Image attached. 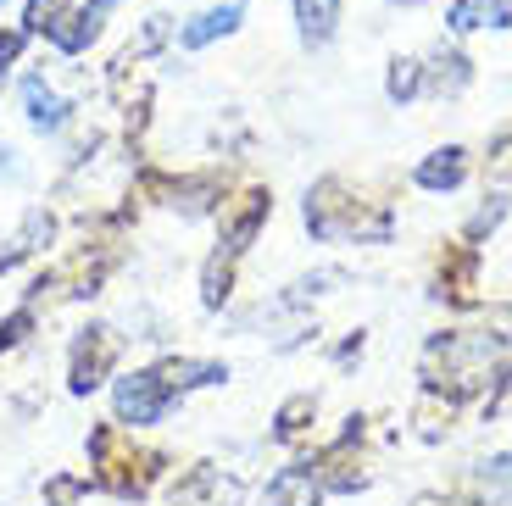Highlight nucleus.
I'll return each mask as SVG.
<instances>
[{"label": "nucleus", "mask_w": 512, "mask_h": 506, "mask_svg": "<svg viewBox=\"0 0 512 506\" xmlns=\"http://www.w3.org/2000/svg\"><path fill=\"white\" fill-rule=\"evenodd\" d=\"M496 351H501V340H490V334H440L429 345V362H423L429 390H451V395L485 390L490 367H496Z\"/></svg>", "instance_id": "f257e3e1"}, {"label": "nucleus", "mask_w": 512, "mask_h": 506, "mask_svg": "<svg viewBox=\"0 0 512 506\" xmlns=\"http://www.w3.org/2000/svg\"><path fill=\"white\" fill-rule=\"evenodd\" d=\"M307 228L318 240H390V217L351 201L340 178H323L307 195Z\"/></svg>", "instance_id": "f03ea898"}, {"label": "nucleus", "mask_w": 512, "mask_h": 506, "mask_svg": "<svg viewBox=\"0 0 512 506\" xmlns=\"http://www.w3.org/2000/svg\"><path fill=\"white\" fill-rule=\"evenodd\" d=\"M112 401H117V423H134V429H145V423H156V418L167 412L173 390H167V379L156 373V367H145V373H128V379H117Z\"/></svg>", "instance_id": "7ed1b4c3"}, {"label": "nucleus", "mask_w": 512, "mask_h": 506, "mask_svg": "<svg viewBox=\"0 0 512 506\" xmlns=\"http://www.w3.org/2000/svg\"><path fill=\"white\" fill-rule=\"evenodd\" d=\"M106 23H112V0H84V6H73V12L56 23L51 45H56L62 56H84L95 39L106 34Z\"/></svg>", "instance_id": "20e7f679"}, {"label": "nucleus", "mask_w": 512, "mask_h": 506, "mask_svg": "<svg viewBox=\"0 0 512 506\" xmlns=\"http://www.w3.org/2000/svg\"><path fill=\"white\" fill-rule=\"evenodd\" d=\"M112 362H117V334L112 329H90L73 345V395H90L95 384L112 373Z\"/></svg>", "instance_id": "39448f33"}, {"label": "nucleus", "mask_w": 512, "mask_h": 506, "mask_svg": "<svg viewBox=\"0 0 512 506\" xmlns=\"http://www.w3.org/2000/svg\"><path fill=\"white\" fill-rule=\"evenodd\" d=\"M240 23H245V0H223V6H206L201 17H190V23L179 28V45H184V51H206V45L229 39Z\"/></svg>", "instance_id": "423d86ee"}, {"label": "nucleus", "mask_w": 512, "mask_h": 506, "mask_svg": "<svg viewBox=\"0 0 512 506\" xmlns=\"http://www.w3.org/2000/svg\"><path fill=\"white\" fill-rule=\"evenodd\" d=\"M262 217H268V195L251 190L240 195V206L229 212V223H223V256H240L245 245L256 240V228H262Z\"/></svg>", "instance_id": "0eeeda50"}, {"label": "nucleus", "mask_w": 512, "mask_h": 506, "mask_svg": "<svg viewBox=\"0 0 512 506\" xmlns=\"http://www.w3.org/2000/svg\"><path fill=\"white\" fill-rule=\"evenodd\" d=\"M512 23V0H451L446 28L451 34H474V28H507Z\"/></svg>", "instance_id": "6e6552de"}, {"label": "nucleus", "mask_w": 512, "mask_h": 506, "mask_svg": "<svg viewBox=\"0 0 512 506\" xmlns=\"http://www.w3.org/2000/svg\"><path fill=\"white\" fill-rule=\"evenodd\" d=\"M23 106H28V123L39 128V134H56V128L67 123V101L62 95H56L51 84H45V78H23Z\"/></svg>", "instance_id": "1a4fd4ad"}, {"label": "nucleus", "mask_w": 512, "mask_h": 506, "mask_svg": "<svg viewBox=\"0 0 512 506\" xmlns=\"http://www.w3.org/2000/svg\"><path fill=\"white\" fill-rule=\"evenodd\" d=\"M318 495H323L318 468H284L268 484V506H318Z\"/></svg>", "instance_id": "9d476101"}, {"label": "nucleus", "mask_w": 512, "mask_h": 506, "mask_svg": "<svg viewBox=\"0 0 512 506\" xmlns=\"http://www.w3.org/2000/svg\"><path fill=\"white\" fill-rule=\"evenodd\" d=\"M462 178H468V151H462V145H446V151H435V156H423L418 162L423 190H457Z\"/></svg>", "instance_id": "9b49d317"}, {"label": "nucleus", "mask_w": 512, "mask_h": 506, "mask_svg": "<svg viewBox=\"0 0 512 506\" xmlns=\"http://www.w3.org/2000/svg\"><path fill=\"white\" fill-rule=\"evenodd\" d=\"M295 23H301V45H329L340 23V0H295Z\"/></svg>", "instance_id": "f8f14e48"}, {"label": "nucleus", "mask_w": 512, "mask_h": 506, "mask_svg": "<svg viewBox=\"0 0 512 506\" xmlns=\"http://www.w3.org/2000/svg\"><path fill=\"white\" fill-rule=\"evenodd\" d=\"M167 379V390L179 395V390H195V384H223L229 379V367H218V362H167V367H156Z\"/></svg>", "instance_id": "ddd939ff"}, {"label": "nucleus", "mask_w": 512, "mask_h": 506, "mask_svg": "<svg viewBox=\"0 0 512 506\" xmlns=\"http://www.w3.org/2000/svg\"><path fill=\"white\" fill-rule=\"evenodd\" d=\"M67 12H73V0H28L23 6V34L28 39H51Z\"/></svg>", "instance_id": "4468645a"}, {"label": "nucleus", "mask_w": 512, "mask_h": 506, "mask_svg": "<svg viewBox=\"0 0 512 506\" xmlns=\"http://www.w3.org/2000/svg\"><path fill=\"white\" fill-rule=\"evenodd\" d=\"M384 95H390V101H412V95H423V62L418 56H396V62H390Z\"/></svg>", "instance_id": "2eb2a0df"}, {"label": "nucleus", "mask_w": 512, "mask_h": 506, "mask_svg": "<svg viewBox=\"0 0 512 506\" xmlns=\"http://www.w3.org/2000/svg\"><path fill=\"white\" fill-rule=\"evenodd\" d=\"M423 84H435V89H446V95H457V89L468 84V56H462V51H435V73L423 67Z\"/></svg>", "instance_id": "dca6fc26"}, {"label": "nucleus", "mask_w": 512, "mask_h": 506, "mask_svg": "<svg viewBox=\"0 0 512 506\" xmlns=\"http://www.w3.org/2000/svg\"><path fill=\"white\" fill-rule=\"evenodd\" d=\"M167 34H173V17H145V28H140V39H134V45H128V56L123 62H140V56H151L156 45H167Z\"/></svg>", "instance_id": "f3484780"}, {"label": "nucleus", "mask_w": 512, "mask_h": 506, "mask_svg": "<svg viewBox=\"0 0 512 506\" xmlns=\"http://www.w3.org/2000/svg\"><path fill=\"white\" fill-rule=\"evenodd\" d=\"M312 412H318V406H312V395H295V401H284V412H279V440H295V434L307 429Z\"/></svg>", "instance_id": "a211bd4d"}, {"label": "nucleus", "mask_w": 512, "mask_h": 506, "mask_svg": "<svg viewBox=\"0 0 512 506\" xmlns=\"http://www.w3.org/2000/svg\"><path fill=\"white\" fill-rule=\"evenodd\" d=\"M206 306H223L229 301V256H212L206 262V290H201Z\"/></svg>", "instance_id": "6ab92c4d"}, {"label": "nucleus", "mask_w": 512, "mask_h": 506, "mask_svg": "<svg viewBox=\"0 0 512 506\" xmlns=\"http://www.w3.org/2000/svg\"><path fill=\"white\" fill-rule=\"evenodd\" d=\"M23 45H28V34H23V28H0V73H6V67H17Z\"/></svg>", "instance_id": "aec40b11"}, {"label": "nucleus", "mask_w": 512, "mask_h": 506, "mask_svg": "<svg viewBox=\"0 0 512 506\" xmlns=\"http://www.w3.org/2000/svg\"><path fill=\"white\" fill-rule=\"evenodd\" d=\"M23 329H28V312L6 317V323H0V351H6V345H17V340H23Z\"/></svg>", "instance_id": "412c9836"}, {"label": "nucleus", "mask_w": 512, "mask_h": 506, "mask_svg": "<svg viewBox=\"0 0 512 506\" xmlns=\"http://www.w3.org/2000/svg\"><path fill=\"white\" fill-rule=\"evenodd\" d=\"M490 173H496V178H512V140L496 145V156H490Z\"/></svg>", "instance_id": "4be33fe9"}, {"label": "nucleus", "mask_w": 512, "mask_h": 506, "mask_svg": "<svg viewBox=\"0 0 512 506\" xmlns=\"http://www.w3.org/2000/svg\"><path fill=\"white\" fill-rule=\"evenodd\" d=\"M73 495H78V484H73V479L51 484V501H56V506H73Z\"/></svg>", "instance_id": "5701e85b"}, {"label": "nucleus", "mask_w": 512, "mask_h": 506, "mask_svg": "<svg viewBox=\"0 0 512 506\" xmlns=\"http://www.w3.org/2000/svg\"><path fill=\"white\" fill-rule=\"evenodd\" d=\"M0 178H23V167L12 162V151H6V145H0Z\"/></svg>", "instance_id": "b1692460"}, {"label": "nucleus", "mask_w": 512, "mask_h": 506, "mask_svg": "<svg viewBox=\"0 0 512 506\" xmlns=\"http://www.w3.org/2000/svg\"><path fill=\"white\" fill-rule=\"evenodd\" d=\"M418 506H451V501H440V495H418Z\"/></svg>", "instance_id": "393cba45"}, {"label": "nucleus", "mask_w": 512, "mask_h": 506, "mask_svg": "<svg viewBox=\"0 0 512 506\" xmlns=\"http://www.w3.org/2000/svg\"><path fill=\"white\" fill-rule=\"evenodd\" d=\"M0 6H6V0H0Z\"/></svg>", "instance_id": "a878e982"}]
</instances>
